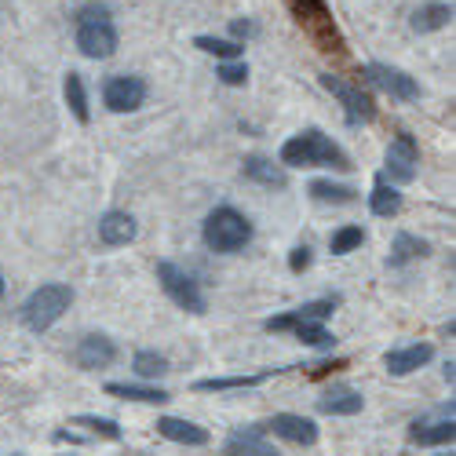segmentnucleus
Here are the masks:
<instances>
[{
  "label": "nucleus",
  "mask_w": 456,
  "mask_h": 456,
  "mask_svg": "<svg viewBox=\"0 0 456 456\" xmlns=\"http://www.w3.org/2000/svg\"><path fill=\"white\" fill-rule=\"evenodd\" d=\"M73 37H77V48L88 59H110L118 52V26H113V15L99 0H88L85 8H77L73 15Z\"/></svg>",
  "instance_id": "f257e3e1"
},
{
  "label": "nucleus",
  "mask_w": 456,
  "mask_h": 456,
  "mask_svg": "<svg viewBox=\"0 0 456 456\" xmlns=\"http://www.w3.org/2000/svg\"><path fill=\"white\" fill-rule=\"evenodd\" d=\"M281 165H289V168H318V165H325V168L347 172L351 168V158L329 135H322L318 128H307V132L292 135L281 146Z\"/></svg>",
  "instance_id": "f03ea898"
},
{
  "label": "nucleus",
  "mask_w": 456,
  "mask_h": 456,
  "mask_svg": "<svg viewBox=\"0 0 456 456\" xmlns=\"http://www.w3.org/2000/svg\"><path fill=\"white\" fill-rule=\"evenodd\" d=\"M201 238L212 252H223V256H234L241 252L248 241H252V223L248 216H241L238 208L231 205H219L205 216V226H201Z\"/></svg>",
  "instance_id": "7ed1b4c3"
},
{
  "label": "nucleus",
  "mask_w": 456,
  "mask_h": 456,
  "mask_svg": "<svg viewBox=\"0 0 456 456\" xmlns=\"http://www.w3.org/2000/svg\"><path fill=\"white\" fill-rule=\"evenodd\" d=\"M69 303H73V289L69 285H41L26 303H22V322L33 329V332H45L52 329L66 311H69Z\"/></svg>",
  "instance_id": "20e7f679"
},
{
  "label": "nucleus",
  "mask_w": 456,
  "mask_h": 456,
  "mask_svg": "<svg viewBox=\"0 0 456 456\" xmlns=\"http://www.w3.org/2000/svg\"><path fill=\"white\" fill-rule=\"evenodd\" d=\"M158 281H161V289L168 292V299L175 303V307H183V311H190V314H205V292H201V285L190 278L186 271H179L175 263H168V259H161L158 263Z\"/></svg>",
  "instance_id": "39448f33"
},
{
  "label": "nucleus",
  "mask_w": 456,
  "mask_h": 456,
  "mask_svg": "<svg viewBox=\"0 0 456 456\" xmlns=\"http://www.w3.org/2000/svg\"><path fill=\"white\" fill-rule=\"evenodd\" d=\"M296 19L311 29V37L322 45V52H344V41L336 33V22H332V12L325 0H289Z\"/></svg>",
  "instance_id": "423d86ee"
},
{
  "label": "nucleus",
  "mask_w": 456,
  "mask_h": 456,
  "mask_svg": "<svg viewBox=\"0 0 456 456\" xmlns=\"http://www.w3.org/2000/svg\"><path fill=\"white\" fill-rule=\"evenodd\" d=\"M362 77L369 81V85H376L379 92H387L391 99H398V102H412V99H420V85H416L405 69H398V66H387V62H369L365 69H362Z\"/></svg>",
  "instance_id": "0eeeda50"
},
{
  "label": "nucleus",
  "mask_w": 456,
  "mask_h": 456,
  "mask_svg": "<svg viewBox=\"0 0 456 456\" xmlns=\"http://www.w3.org/2000/svg\"><path fill=\"white\" fill-rule=\"evenodd\" d=\"M102 102L113 113H135L146 102V81L142 77H128V73H118L102 85Z\"/></svg>",
  "instance_id": "6e6552de"
},
{
  "label": "nucleus",
  "mask_w": 456,
  "mask_h": 456,
  "mask_svg": "<svg viewBox=\"0 0 456 456\" xmlns=\"http://www.w3.org/2000/svg\"><path fill=\"white\" fill-rule=\"evenodd\" d=\"M322 88L332 92L339 102H344L351 125H369V121L376 118V106H372V99H369L362 88H354V85H347V81L332 77V73H322Z\"/></svg>",
  "instance_id": "1a4fd4ad"
},
{
  "label": "nucleus",
  "mask_w": 456,
  "mask_h": 456,
  "mask_svg": "<svg viewBox=\"0 0 456 456\" xmlns=\"http://www.w3.org/2000/svg\"><path fill=\"white\" fill-rule=\"evenodd\" d=\"M387 172L395 183H412L416 179V165H420V146H416V139L409 132H402L391 146H387V158H384Z\"/></svg>",
  "instance_id": "9d476101"
},
{
  "label": "nucleus",
  "mask_w": 456,
  "mask_h": 456,
  "mask_svg": "<svg viewBox=\"0 0 456 456\" xmlns=\"http://www.w3.org/2000/svg\"><path fill=\"white\" fill-rule=\"evenodd\" d=\"M73 362H77V369L95 372V369H106V365L118 362V347H113V339H110V336L92 332V336L81 339L77 347H73Z\"/></svg>",
  "instance_id": "9b49d317"
},
{
  "label": "nucleus",
  "mask_w": 456,
  "mask_h": 456,
  "mask_svg": "<svg viewBox=\"0 0 456 456\" xmlns=\"http://www.w3.org/2000/svg\"><path fill=\"white\" fill-rule=\"evenodd\" d=\"M263 431H274L278 438L292 442V445H314L318 442V428L314 420H307V416H296V412H278L274 420L259 424Z\"/></svg>",
  "instance_id": "f8f14e48"
},
{
  "label": "nucleus",
  "mask_w": 456,
  "mask_h": 456,
  "mask_svg": "<svg viewBox=\"0 0 456 456\" xmlns=\"http://www.w3.org/2000/svg\"><path fill=\"white\" fill-rule=\"evenodd\" d=\"M336 311V299H311V303H303V307L289 311V314H278L267 322V332H289L303 322H325L329 314Z\"/></svg>",
  "instance_id": "ddd939ff"
},
{
  "label": "nucleus",
  "mask_w": 456,
  "mask_h": 456,
  "mask_svg": "<svg viewBox=\"0 0 456 456\" xmlns=\"http://www.w3.org/2000/svg\"><path fill=\"white\" fill-rule=\"evenodd\" d=\"M135 234H139L135 219H132L128 212H121V208H113V212H106V216L99 219V241L110 245V248H121V245L135 241Z\"/></svg>",
  "instance_id": "4468645a"
},
{
  "label": "nucleus",
  "mask_w": 456,
  "mask_h": 456,
  "mask_svg": "<svg viewBox=\"0 0 456 456\" xmlns=\"http://www.w3.org/2000/svg\"><path fill=\"white\" fill-rule=\"evenodd\" d=\"M431 358H435V347H431V344H412V347L387 351L384 365H387V372H391V376H409V372H416L420 365H428Z\"/></svg>",
  "instance_id": "2eb2a0df"
},
{
  "label": "nucleus",
  "mask_w": 456,
  "mask_h": 456,
  "mask_svg": "<svg viewBox=\"0 0 456 456\" xmlns=\"http://www.w3.org/2000/svg\"><path fill=\"white\" fill-rule=\"evenodd\" d=\"M362 405H365V398L354 387H329L318 398V412H325V416H354V412H362Z\"/></svg>",
  "instance_id": "dca6fc26"
},
{
  "label": "nucleus",
  "mask_w": 456,
  "mask_h": 456,
  "mask_svg": "<svg viewBox=\"0 0 456 456\" xmlns=\"http://www.w3.org/2000/svg\"><path fill=\"white\" fill-rule=\"evenodd\" d=\"M158 435L175 442V445H205L208 442V431L190 424V420H179V416H161L158 420Z\"/></svg>",
  "instance_id": "f3484780"
},
{
  "label": "nucleus",
  "mask_w": 456,
  "mask_h": 456,
  "mask_svg": "<svg viewBox=\"0 0 456 456\" xmlns=\"http://www.w3.org/2000/svg\"><path fill=\"white\" fill-rule=\"evenodd\" d=\"M263 435V428L256 424V428H248V431H238V435H231V442H226V449H223V456H278L267 442L259 438Z\"/></svg>",
  "instance_id": "a211bd4d"
},
{
  "label": "nucleus",
  "mask_w": 456,
  "mask_h": 456,
  "mask_svg": "<svg viewBox=\"0 0 456 456\" xmlns=\"http://www.w3.org/2000/svg\"><path fill=\"white\" fill-rule=\"evenodd\" d=\"M449 22H452V4H420L409 19L412 33H435V29H445Z\"/></svg>",
  "instance_id": "6ab92c4d"
},
{
  "label": "nucleus",
  "mask_w": 456,
  "mask_h": 456,
  "mask_svg": "<svg viewBox=\"0 0 456 456\" xmlns=\"http://www.w3.org/2000/svg\"><path fill=\"white\" fill-rule=\"evenodd\" d=\"M281 369H267V372H256V376H216V379H198V391H238V387H259L267 376H274Z\"/></svg>",
  "instance_id": "aec40b11"
},
{
  "label": "nucleus",
  "mask_w": 456,
  "mask_h": 456,
  "mask_svg": "<svg viewBox=\"0 0 456 456\" xmlns=\"http://www.w3.org/2000/svg\"><path fill=\"white\" fill-rule=\"evenodd\" d=\"M311 198L322 201V205H351V201H358V190L344 186V183H332V179H314Z\"/></svg>",
  "instance_id": "412c9836"
},
{
  "label": "nucleus",
  "mask_w": 456,
  "mask_h": 456,
  "mask_svg": "<svg viewBox=\"0 0 456 456\" xmlns=\"http://www.w3.org/2000/svg\"><path fill=\"white\" fill-rule=\"evenodd\" d=\"M452 435H456L452 416L449 420H438V424H412V431H409L412 445H449Z\"/></svg>",
  "instance_id": "4be33fe9"
},
{
  "label": "nucleus",
  "mask_w": 456,
  "mask_h": 456,
  "mask_svg": "<svg viewBox=\"0 0 456 456\" xmlns=\"http://www.w3.org/2000/svg\"><path fill=\"white\" fill-rule=\"evenodd\" d=\"M106 395L125 398V402H142V405L168 402V391H161V387H139V384H106Z\"/></svg>",
  "instance_id": "5701e85b"
},
{
  "label": "nucleus",
  "mask_w": 456,
  "mask_h": 456,
  "mask_svg": "<svg viewBox=\"0 0 456 456\" xmlns=\"http://www.w3.org/2000/svg\"><path fill=\"white\" fill-rule=\"evenodd\" d=\"M245 179H252V183H259V186H285V172L274 165V161H267V158H245Z\"/></svg>",
  "instance_id": "b1692460"
},
{
  "label": "nucleus",
  "mask_w": 456,
  "mask_h": 456,
  "mask_svg": "<svg viewBox=\"0 0 456 456\" xmlns=\"http://www.w3.org/2000/svg\"><path fill=\"white\" fill-rule=\"evenodd\" d=\"M62 92H66V106L73 110V118H77L81 125H88V121H92V113H88V92H85L81 73H66Z\"/></svg>",
  "instance_id": "393cba45"
},
{
  "label": "nucleus",
  "mask_w": 456,
  "mask_h": 456,
  "mask_svg": "<svg viewBox=\"0 0 456 456\" xmlns=\"http://www.w3.org/2000/svg\"><path fill=\"white\" fill-rule=\"evenodd\" d=\"M369 208L376 212V216H395L398 208H402V194L395 186H387V179L379 175L376 183H372V194H369Z\"/></svg>",
  "instance_id": "a878e982"
},
{
  "label": "nucleus",
  "mask_w": 456,
  "mask_h": 456,
  "mask_svg": "<svg viewBox=\"0 0 456 456\" xmlns=\"http://www.w3.org/2000/svg\"><path fill=\"white\" fill-rule=\"evenodd\" d=\"M428 256V241H420V238H412V234H398L395 238V245H391V267H405L409 259H424Z\"/></svg>",
  "instance_id": "bb28decb"
},
{
  "label": "nucleus",
  "mask_w": 456,
  "mask_h": 456,
  "mask_svg": "<svg viewBox=\"0 0 456 456\" xmlns=\"http://www.w3.org/2000/svg\"><path fill=\"white\" fill-rule=\"evenodd\" d=\"M194 48H201L205 55H216L223 62H238L245 52L238 41H219V37H194Z\"/></svg>",
  "instance_id": "cd10ccee"
},
{
  "label": "nucleus",
  "mask_w": 456,
  "mask_h": 456,
  "mask_svg": "<svg viewBox=\"0 0 456 456\" xmlns=\"http://www.w3.org/2000/svg\"><path fill=\"white\" fill-rule=\"evenodd\" d=\"M362 245H365V231H362V226H339V231L329 238L332 256H347V252H354Z\"/></svg>",
  "instance_id": "c85d7f7f"
},
{
  "label": "nucleus",
  "mask_w": 456,
  "mask_h": 456,
  "mask_svg": "<svg viewBox=\"0 0 456 456\" xmlns=\"http://www.w3.org/2000/svg\"><path fill=\"white\" fill-rule=\"evenodd\" d=\"M132 365H135V372H139L142 379H158V376H165V372H168V358H165V354H158V351H139Z\"/></svg>",
  "instance_id": "c756f323"
},
{
  "label": "nucleus",
  "mask_w": 456,
  "mask_h": 456,
  "mask_svg": "<svg viewBox=\"0 0 456 456\" xmlns=\"http://www.w3.org/2000/svg\"><path fill=\"white\" fill-rule=\"evenodd\" d=\"M73 424H77V428H88L92 435L110 438V442H118V438H121V424H118V420H106V416H77Z\"/></svg>",
  "instance_id": "7c9ffc66"
},
{
  "label": "nucleus",
  "mask_w": 456,
  "mask_h": 456,
  "mask_svg": "<svg viewBox=\"0 0 456 456\" xmlns=\"http://www.w3.org/2000/svg\"><path fill=\"white\" fill-rule=\"evenodd\" d=\"M292 332H296L307 347H332V332H329L322 322H303V325H296Z\"/></svg>",
  "instance_id": "2f4dec72"
},
{
  "label": "nucleus",
  "mask_w": 456,
  "mask_h": 456,
  "mask_svg": "<svg viewBox=\"0 0 456 456\" xmlns=\"http://www.w3.org/2000/svg\"><path fill=\"white\" fill-rule=\"evenodd\" d=\"M216 77L223 81V85H245L248 81V66L245 62H219V69H216Z\"/></svg>",
  "instance_id": "473e14b6"
},
{
  "label": "nucleus",
  "mask_w": 456,
  "mask_h": 456,
  "mask_svg": "<svg viewBox=\"0 0 456 456\" xmlns=\"http://www.w3.org/2000/svg\"><path fill=\"white\" fill-rule=\"evenodd\" d=\"M307 267H311V248H307V245H296L292 256H289V271H292V274H303Z\"/></svg>",
  "instance_id": "72a5a7b5"
},
{
  "label": "nucleus",
  "mask_w": 456,
  "mask_h": 456,
  "mask_svg": "<svg viewBox=\"0 0 456 456\" xmlns=\"http://www.w3.org/2000/svg\"><path fill=\"white\" fill-rule=\"evenodd\" d=\"M231 33L241 41V37H256V33H259V26H256L252 19H234V22H231Z\"/></svg>",
  "instance_id": "f704fd0d"
},
{
  "label": "nucleus",
  "mask_w": 456,
  "mask_h": 456,
  "mask_svg": "<svg viewBox=\"0 0 456 456\" xmlns=\"http://www.w3.org/2000/svg\"><path fill=\"white\" fill-rule=\"evenodd\" d=\"M0 296H4V278H0Z\"/></svg>",
  "instance_id": "c9c22d12"
},
{
  "label": "nucleus",
  "mask_w": 456,
  "mask_h": 456,
  "mask_svg": "<svg viewBox=\"0 0 456 456\" xmlns=\"http://www.w3.org/2000/svg\"><path fill=\"white\" fill-rule=\"evenodd\" d=\"M445 456H452V452H445Z\"/></svg>",
  "instance_id": "e433bc0d"
}]
</instances>
